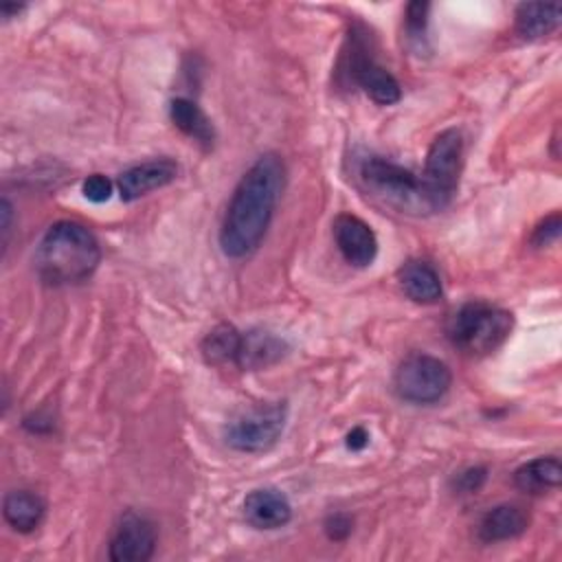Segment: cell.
I'll use <instances>...</instances> for the list:
<instances>
[{
	"label": "cell",
	"instance_id": "cell-25",
	"mask_svg": "<svg viewBox=\"0 0 562 562\" xmlns=\"http://www.w3.org/2000/svg\"><path fill=\"white\" fill-rule=\"evenodd\" d=\"M325 531L331 540H345L351 533V518L347 514H331L325 520Z\"/></svg>",
	"mask_w": 562,
	"mask_h": 562
},
{
	"label": "cell",
	"instance_id": "cell-6",
	"mask_svg": "<svg viewBox=\"0 0 562 562\" xmlns=\"http://www.w3.org/2000/svg\"><path fill=\"white\" fill-rule=\"evenodd\" d=\"M452 382L448 364L428 353L408 356L395 371V393L411 404H435L439 402Z\"/></svg>",
	"mask_w": 562,
	"mask_h": 562
},
{
	"label": "cell",
	"instance_id": "cell-10",
	"mask_svg": "<svg viewBox=\"0 0 562 562\" xmlns=\"http://www.w3.org/2000/svg\"><path fill=\"white\" fill-rule=\"evenodd\" d=\"M334 239L347 263L367 268L378 255V237L358 215L342 213L334 220Z\"/></svg>",
	"mask_w": 562,
	"mask_h": 562
},
{
	"label": "cell",
	"instance_id": "cell-27",
	"mask_svg": "<svg viewBox=\"0 0 562 562\" xmlns=\"http://www.w3.org/2000/svg\"><path fill=\"white\" fill-rule=\"evenodd\" d=\"M0 215H2V244H7L9 231H11V204L7 198L0 204Z\"/></svg>",
	"mask_w": 562,
	"mask_h": 562
},
{
	"label": "cell",
	"instance_id": "cell-2",
	"mask_svg": "<svg viewBox=\"0 0 562 562\" xmlns=\"http://www.w3.org/2000/svg\"><path fill=\"white\" fill-rule=\"evenodd\" d=\"M101 259V248L90 228L79 222H55L35 248L37 277L48 285H70L88 279Z\"/></svg>",
	"mask_w": 562,
	"mask_h": 562
},
{
	"label": "cell",
	"instance_id": "cell-22",
	"mask_svg": "<svg viewBox=\"0 0 562 562\" xmlns=\"http://www.w3.org/2000/svg\"><path fill=\"white\" fill-rule=\"evenodd\" d=\"M560 228H562L560 213H553V215L544 217V220L533 228L531 244H536V246H549V244H553V241L560 237Z\"/></svg>",
	"mask_w": 562,
	"mask_h": 562
},
{
	"label": "cell",
	"instance_id": "cell-17",
	"mask_svg": "<svg viewBox=\"0 0 562 562\" xmlns=\"http://www.w3.org/2000/svg\"><path fill=\"white\" fill-rule=\"evenodd\" d=\"M562 9L558 2H525L516 9V31L527 40H538L560 26Z\"/></svg>",
	"mask_w": 562,
	"mask_h": 562
},
{
	"label": "cell",
	"instance_id": "cell-19",
	"mask_svg": "<svg viewBox=\"0 0 562 562\" xmlns=\"http://www.w3.org/2000/svg\"><path fill=\"white\" fill-rule=\"evenodd\" d=\"M44 512H46L44 501L29 490H13L2 501L4 520L15 531H22V533L33 531L42 522Z\"/></svg>",
	"mask_w": 562,
	"mask_h": 562
},
{
	"label": "cell",
	"instance_id": "cell-23",
	"mask_svg": "<svg viewBox=\"0 0 562 562\" xmlns=\"http://www.w3.org/2000/svg\"><path fill=\"white\" fill-rule=\"evenodd\" d=\"M83 195L90 200V202H105V200H110V195H112V182L105 178V176H101V173H92V176H88L86 180H83Z\"/></svg>",
	"mask_w": 562,
	"mask_h": 562
},
{
	"label": "cell",
	"instance_id": "cell-12",
	"mask_svg": "<svg viewBox=\"0 0 562 562\" xmlns=\"http://www.w3.org/2000/svg\"><path fill=\"white\" fill-rule=\"evenodd\" d=\"M288 342L279 334L255 327L241 331L235 364L244 371H259L277 364L288 353Z\"/></svg>",
	"mask_w": 562,
	"mask_h": 562
},
{
	"label": "cell",
	"instance_id": "cell-8",
	"mask_svg": "<svg viewBox=\"0 0 562 562\" xmlns=\"http://www.w3.org/2000/svg\"><path fill=\"white\" fill-rule=\"evenodd\" d=\"M349 77L364 90L367 97H371L380 105H393L400 101L402 90L397 79L380 66L371 50L367 48V37L351 35V50H349Z\"/></svg>",
	"mask_w": 562,
	"mask_h": 562
},
{
	"label": "cell",
	"instance_id": "cell-28",
	"mask_svg": "<svg viewBox=\"0 0 562 562\" xmlns=\"http://www.w3.org/2000/svg\"><path fill=\"white\" fill-rule=\"evenodd\" d=\"M24 9V4H13V2H4L2 7H0V15L4 18V20H11L13 15H18L20 11Z\"/></svg>",
	"mask_w": 562,
	"mask_h": 562
},
{
	"label": "cell",
	"instance_id": "cell-11",
	"mask_svg": "<svg viewBox=\"0 0 562 562\" xmlns=\"http://www.w3.org/2000/svg\"><path fill=\"white\" fill-rule=\"evenodd\" d=\"M176 176L178 165L171 158H151L125 169L116 180V189L121 200L132 202L140 195H147L149 191L167 187L176 180Z\"/></svg>",
	"mask_w": 562,
	"mask_h": 562
},
{
	"label": "cell",
	"instance_id": "cell-4",
	"mask_svg": "<svg viewBox=\"0 0 562 562\" xmlns=\"http://www.w3.org/2000/svg\"><path fill=\"white\" fill-rule=\"evenodd\" d=\"M512 325V312L485 301H470L452 314L448 323V338L463 353L485 356L509 338Z\"/></svg>",
	"mask_w": 562,
	"mask_h": 562
},
{
	"label": "cell",
	"instance_id": "cell-1",
	"mask_svg": "<svg viewBox=\"0 0 562 562\" xmlns=\"http://www.w3.org/2000/svg\"><path fill=\"white\" fill-rule=\"evenodd\" d=\"M285 187V165L281 156L268 151L259 156L239 178L226 206L220 248L231 259H241L261 244L279 198Z\"/></svg>",
	"mask_w": 562,
	"mask_h": 562
},
{
	"label": "cell",
	"instance_id": "cell-26",
	"mask_svg": "<svg viewBox=\"0 0 562 562\" xmlns=\"http://www.w3.org/2000/svg\"><path fill=\"white\" fill-rule=\"evenodd\" d=\"M369 443V435L364 428H353L349 435H347V448L349 450H362L364 446Z\"/></svg>",
	"mask_w": 562,
	"mask_h": 562
},
{
	"label": "cell",
	"instance_id": "cell-15",
	"mask_svg": "<svg viewBox=\"0 0 562 562\" xmlns=\"http://www.w3.org/2000/svg\"><path fill=\"white\" fill-rule=\"evenodd\" d=\"M400 288L415 303H437L443 294L439 272L424 259L406 261L397 272Z\"/></svg>",
	"mask_w": 562,
	"mask_h": 562
},
{
	"label": "cell",
	"instance_id": "cell-9",
	"mask_svg": "<svg viewBox=\"0 0 562 562\" xmlns=\"http://www.w3.org/2000/svg\"><path fill=\"white\" fill-rule=\"evenodd\" d=\"M154 549H156L154 522L136 512L123 514L110 540V560L145 562L154 555Z\"/></svg>",
	"mask_w": 562,
	"mask_h": 562
},
{
	"label": "cell",
	"instance_id": "cell-14",
	"mask_svg": "<svg viewBox=\"0 0 562 562\" xmlns=\"http://www.w3.org/2000/svg\"><path fill=\"white\" fill-rule=\"evenodd\" d=\"M529 527V514L514 503H503L487 509L479 522V538L483 542H503L518 538Z\"/></svg>",
	"mask_w": 562,
	"mask_h": 562
},
{
	"label": "cell",
	"instance_id": "cell-3",
	"mask_svg": "<svg viewBox=\"0 0 562 562\" xmlns=\"http://www.w3.org/2000/svg\"><path fill=\"white\" fill-rule=\"evenodd\" d=\"M356 182L378 204L406 215H430L441 211L422 176L378 156L367 154L356 160Z\"/></svg>",
	"mask_w": 562,
	"mask_h": 562
},
{
	"label": "cell",
	"instance_id": "cell-20",
	"mask_svg": "<svg viewBox=\"0 0 562 562\" xmlns=\"http://www.w3.org/2000/svg\"><path fill=\"white\" fill-rule=\"evenodd\" d=\"M239 338H241V331H237L228 323H220L202 340L204 360L209 364H217V367L228 364V362L235 364L237 349H239Z\"/></svg>",
	"mask_w": 562,
	"mask_h": 562
},
{
	"label": "cell",
	"instance_id": "cell-7",
	"mask_svg": "<svg viewBox=\"0 0 562 562\" xmlns=\"http://www.w3.org/2000/svg\"><path fill=\"white\" fill-rule=\"evenodd\" d=\"M463 165V138L459 130H443L428 147L422 180L432 193L439 209L448 206L457 191Z\"/></svg>",
	"mask_w": 562,
	"mask_h": 562
},
{
	"label": "cell",
	"instance_id": "cell-5",
	"mask_svg": "<svg viewBox=\"0 0 562 562\" xmlns=\"http://www.w3.org/2000/svg\"><path fill=\"white\" fill-rule=\"evenodd\" d=\"M285 419L288 406L283 402H261L231 419L224 439L233 450L263 452L279 441Z\"/></svg>",
	"mask_w": 562,
	"mask_h": 562
},
{
	"label": "cell",
	"instance_id": "cell-24",
	"mask_svg": "<svg viewBox=\"0 0 562 562\" xmlns=\"http://www.w3.org/2000/svg\"><path fill=\"white\" fill-rule=\"evenodd\" d=\"M485 476H487V474H485V468H470V470L461 472L454 483H457V490H459V492L472 494V492H476V490L483 485Z\"/></svg>",
	"mask_w": 562,
	"mask_h": 562
},
{
	"label": "cell",
	"instance_id": "cell-18",
	"mask_svg": "<svg viewBox=\"0 0 562 562\" xmlns=\"http://www.w3.org/2000/svg\"><path fill=\"white\" fill-rule=\"evenodd\" d=\"M169 116H171L173 125L180 132H184L189 138L198 140L204 147L213 145V140H215L213 123L195 101H191L187 97H176L169 103Z\"/></svg>",
	"mask_w": 562,
	"mask_h": 562
},
{
	"label": "cell",
	"instance_id": "cell-13",
	"mask_svg": "<svg viewBox=\"0 0 562 562\" xmlns=\"http://www.w3.org/2000/svg\"><path fill=\"white\" fill-rule=\"evenodd\" d=\"M244 518L255 529H279L290 522L292 505L281 490L259 487L244 498Z\"/></svg>",
	"mask_w": 562,
	"mask_h": 562
},
{
	"label": "cell",
	"instance_id": "cell-21",
	"mask_svg": "<svg viewBox=\"0 0 562 562\" xmlns=\"http://www.w3.org/2000/svg\"><path fill=\"white\" fill-rule=\"evenodd\" d=\"M428 11H430L428 2H411L406 7V29H408L411 37H415V40L424 37L426 22H428Z\"/></svg>",
	"mask_w": 562,
	"mask_h": 562
},
{
	"label": "cell",
	"instance_id": "cell-16",
	"mask_svg": "<svg viewBox=\"0 0 562 562\" xmlns=\"http://www.w3.org/2000/svg\"><path fill=\"white\" fill-rule=\"evenodd\" d=\"M514 483L520 492L542 494L555 490L562 483V465L558 457H538L522 463L514 472Z\"/></svg>",
	"mask_w": 562,
	"mask_h": 562
}]
</instances>
